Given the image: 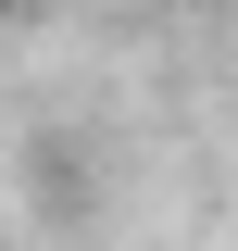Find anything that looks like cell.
Instances as JSON below:
<instances>
[{"mask_svg": "<svg viewBox=\"0 0 238 251\" xmlns=\"http://www.w3.org/2000/svg\"><path fill=\"white\" fill-rule=\"evenodd\" d=\"M13 13H25V0H0V25H13Z\"/></svg>", "mask_w": 238, "mask_h": 251, "instance_id": "obj_1", "label": "cell"}]
</instances>
